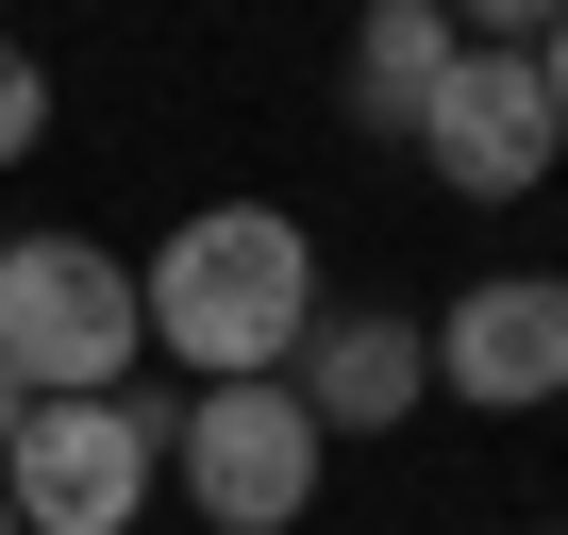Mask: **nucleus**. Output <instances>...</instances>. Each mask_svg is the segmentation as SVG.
<instances>
[{"instance_id": "2", "label": "nucleus", "mask_w": 568, "mask_h": 535, "mask_svg": "<svg viewBox=\"0 0 568 535\" xmlns=\"http://www.w3.org/2000/svg\"><path fill=\"white\" fill-rule=\"evenodd\" d=\"M151 319H134V251L101 234H0V369H18L34 402H101L134 385Z\"/></svg>"}, {"instance_id": "5", "label": "nucleus", "mask_w": 568, "mask_h": 535, "mask_svg": "<svg viewBox=\"0 0 568 535\" xmlns=\"http://www.w3.org/2000/svg\"><path fill=\"white\" fill-rule=\"evenodd\" d=\"M452 201H535L551 168H568V134H551V84H535V51H452V84L418 101V134H402Z\"/></svg>"}, {"instance_id": "8", "label": "nucleus", "mask_w": 568, "mask_h": 535, "mask_svg": "<svg viewBox=\"0 0 568 535\" xmlns=\"http://www.w3.org/2000/svg\"><path fill=\"white\" fill-rule=\"evenodd\" d=\"M452 18L435 0H352V51H335V101H352V134H418V101L452 84Z\"/></svg>"}, {"instance_id": "11", "label": "nucleus", "mask_w": 568, "mask_h": 535, "mask_svg": "<svg viewBox=\"0 0 568 535\" xmlns=\"http://www.w3.org/2000/svg\"><path fill=\"white\" fill-rule=\"evenodd\" d=\"M535 84H551V134H568V18L535 34Z\"/></svg>"}, {"instance_id": "3", "label": "nucleus", "mask_w": 568, "mask_h": 535, "mask_svg": "<svg viewBox=\"0 0 568 535\" xmlns=\"http://www.w3.org/2000/svg\"><path fill=\"white\" fill-rule=\"evenodd\" d=\"M318 468H335V435L284 402V369L168 402V485L201 502V535H302L318 518Z\"/></svg>"}, {"instance_id": "13", "label": "nucleus", "mask_w": 568, "mask_h": 535, "mask_svg": "<svg viewBox=\"0 0 568 535\" xmlns=\"http://www.w3.org/2000/svg\"><path fill=\"white\" fill-rule=\"evenodd\" d=\"M0 535H18V502H0Z\"/></svg>"}, {"instance_id": "6", "label": "nucleus", "mask_w": 568, "mask_h": 535, "mask_svg": "<svg viewBox=\"0 0 568 535\" xmlns=\"http://www.w3.org/2000/svg\"><path fill=\"white\" fill-rule=\"evenodd\" d=\"M418 335H435V402L535 418V402H568V268H485V285L452 319H418Z\"/></svg>"}, {"instance_id": "4", "label": "nucleus", "mask_w": 568, "mask_h": 535, "mask_svg": "<svg viewBox=\"0 0 568 535\" xmlns=\"http://www.w3.org/2000/svg\"><path fill=\"white\" fill-rule=\"evenodd\" d=\"M151 485H168V418H151L134 385H101V402H34L18 452H0L18 535H134Z\"/></svg>"}, {"instance_id": "9", "label": "nucleus", "mask_w": 568, "mask_h": 535, "mask_svg": "<svg viewBox=\"0 0 568 535\" xmlns=\"http://www.w3.org/2000/svg\"><path fill=\"white\" fill-rule=\"evenodd\" d=\"M18 151H51V68L0 34V168H18Z\"/></svg>"}, {"instance_id": "1", "label": "nucleus", "mask_w": 568, "mask_h": 535, "mask_svg": "<svg viewBox=\"0 0 568 535\" xmlns=\"http://www.w3.org/2000/svg\"><path fill=\"white\" fill-rule=\"evenodd\" d=\"M318 302H335V285H318V234L284 218V201H201V218H168V234L134 251V319H151V352H168L184 385L284 369Z\"/></svg>"}, {"instance_id": "7", "label": "nucleus", "mask_w": 568, "mask_h": 535, "mask_svg": "<svg viewBox=\"0 0 568 535\" xmlns=\"http://www.w3.org/2000/svg\"><path fill=\"white\" fill-rule=\"evenodd\" d=\"M284 402H302L318 435H402V418L435 402V335H418L402 302H318L302 352H284Z\"/></svg>"}, {"instance_id": "10", "label": "nucleus", "mask_w": 568, "mask_h": 535, "mask_svg": "<svg viewBox=\"0 0 568 535\" xmlns=\"http://www.w3.org/2000/svg\"><path fill=\"white\" fill-rule=\"evenodd\" d=\"M435 18H452V34H468V51H535V34H551V18H568V0H435Z\"/></svg>"}, {"instance_id": "14", "label": "nucleus", "mask_w": 568, "mask_h": 535, "mask_svg": "<svg viewBox=\"0 0 568 535\" xmlns=\"http://www.w3.org/2000/svg\"><path fill=\"white\" fill-rule=\"evenodd\" d=\"M535 535H568V518H535Z\"/></svg>"}, {"instance_id": "12", "label": "nucleus", "mask_w": 568, "mask_h": 535, "mask_svg": "<svg viewBox=\"0 0 568 535\" xmlns=\"http://www.w3.org/2000/svg\"><path fill=\"white\" fill-rule=\"evenodd\" d=\"M18 418H34V385H18V369H0V452H18Z\"/></svg>"}]
</instances>
